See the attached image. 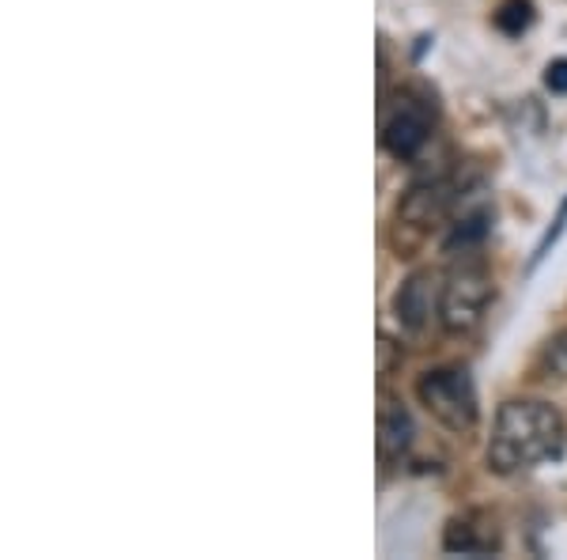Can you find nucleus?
<instances>
[{"instance_id":"obj_1","label":"nucleus","mask_w":567,"mask_h":560,"mask_svg":"<svg viewBox=\"0 0 567 560\" xmlns=\"http://www.w3.org/2000/svg\"><path fill=\"white\" fill-rule=\"evenodd\" d=\"M564 444V417L548 401H507L496 413L488 439V466L496 474H523L545 462Z\"/></svg>"},{"instance_id":"obj_2","label":"nucleus","mask_w":567,"mask_h":560,"mask_svg":"<svg viewBox=\"0 0 567 560\" xmlns=\"http://www.w3.org/2000/svg\"><path fill=\"white\" fill-rule=\"evenodd\" d=\"M416 398L439 425L458 431V436L477 425V390H473V379L462 364H446L420 375Z\"/></svg>"},{"instance_id":"obj_3","label":"nucleus","mask_w":567,"mask_h":560,"mask_svg":"<svg viewBox=\"0 0 567 560\" xmlns=\"http://www.w3.org/2000/svg\"><path fill=\"white\" fill-rule=\"evenodd\" d=\"M492 303V277L481 262H462L451 277L443 281V303H439V326L451 337L477 334L484 310Z\"/></svg>"},{"instance_id":"obj_4","label":"nucleus","mask_w":567,"mask_h":560,"mask_svg":"<svg viewBox=\"0 0 567 560\" xmlns=\"http://www.w3.org/2000/svg\"><path fill=\"white\" fill-rule=\"evenodd\" d=\"M427 141H432V106L416 99L413 91H401L398 103L382 118V144L398 160H413Z\"/></svg>"},{"instance_id":"obj_5","label":"nucleus","mask_w":567,"mask_h":560,"mask_svg":"<svg viewBox=\"0 0 567 560\" xmlns=\"http://www.w3.org/2000/svg\"><path fill=\"white\" fill-rule=\"evenodd\" d=\"M439 303H443V277L432 269H416L393 296V315L409 334L420 337L439 323Z\"/></svg>"},{"instance_id":"obj_6","label":"nucleus","mask_w":567,"mask_h":560,"mask_svg":"<svg viewBox=\"0 0 567 560\" xmlns=\"http://www.w3.org/2000/svg\"><path fill=\"white\" fill-rule=\"evenodd\" d=\"M454 186L446 179H432V182H420V186L409 190L398 205V224L401 227H413V232L424 238L432 232L435 224H443L446 213L454 205Z\"/></svg>"},{"instance_id":"obj_7","label":"nucleus","mask_w":567,"mask_h":560,"mask_svg":"<svg viewBox=\"0 0 567 560\" xmlns=\"http://www.w3.org/2000/svg\"><path fill=\"white\" fill-rule=\"evenodd\" d=\"M413 417H409V409L401 406L393 394H382L379 401V458L382 466L390 462H401V458L409 455V447H413Z\"/></svg>"},{"instance_id":"obj_8","label":"nucleus","mask_w":567,"mask_h":560,"mask_svg":"<svg viewBox=\"0 0 567 560\" xmlns=\"http://www.w3.org/2000/svg\"><path fill=\"white\" fill-rule=\"evenodd\" d=\"M443 549L446 553H462V557H484V553H496L499 549V534L488 519L458 516V519L446 522Z\"/></svg>"},{"instance_id":"obj_9","label":"nucleus","mask_w":567,"mask_h":560,"mask_svg":"<svg viewBox=\"0 0 567 560\" xmlns=\"http://www.w3.org/2000/svg\"><path fill=\"white\" fill-rule=\"evenodd\" d=\"M537 375H542V379H556V383L567 379V329H560V334L545 342L542 356H537Z\"/></svg>"},{"instance_id":"obj_10","label":"nucleus","mask_w":567,"mask_h":560,"mask_svg":"<svg viewBox=\"0 0 567 560\" xmlns=\"http://www.w3.org/2000/svg\"><path fill=\"white\" fill-rule=\"evenodd\" d=\"M492 20H496V27L503 34L518 39V34L529 31V23H534V4H529V0H503Z\"/></svg>"},{"instance_id":"obj_11","label":"nucleus","mask_w":567,"mask_h":560,"mask_svg":"<svg viewBox=\"0 0 567 560\" xmlns=\"http://www.w3.org/2000/svg\"><path fill=\"white\" fill-rule=\"evenodd\" d=\"M564 224H567V201H564V205H560V213H556L553 227H548V232H545V238H542V243H537V254H534V262H542V258H545V254H548V246H553L556 238H560Z\"/></svg>"},{"instance_id":"obj_12","label":"nucleus","mask_w":567,"mask_h":560,"mask_svg":"<svg viewBox=\"0 0 567 560\" xmlns=\"http://www.w3.org/2000/svg\"><path fill=\"white\" fill-rule=\"evenodd\" d=\"M545 84L548 91H556V95H567V58L553 61V65L545 69Z\"/></svg>"},{"instance_id":"obj_13","label":"nucleus","mask_w":567,"mask_h":560,"mask_svg":"<svg viewBox=\"0 0 567 560\" xmlns=\"http://www.w3.org/2000/svg\"><path fill=\"white\" fill-rule=\"evenodd\" d=\"M393 353H398L393 342H390V337H382V342H379V375H382V379L393 371Z\"/></svg>"}]
</instances>
